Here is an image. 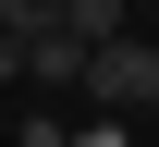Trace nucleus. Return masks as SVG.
<instances>
[{"mask_svg":"<svg viewBox=\"0 0 159 147\" xmlns=\"http://www.w3.org/2000/svg\"><path fill=\"white\" fill-rule=\"evenodd\" d=\"M61 25H74V37L98 49V37H122V25H135V12H122V0H61Z\"/></svg>","mask_w":159,"mask_h":147,"instance_id":"3","label":"nucleus"},{"mask_svg":"<svg viewBox=\"0 0 159 147\" xmlns=\"http://www.w3.org/2000/svg\"><path fill=\"white\" fill-rule=\"evenodd\" d=\"M61 25V0H0V37H49Z\"/></svg>","mask_w":159,"mask_h":147,"instance_id":"4","label":"nucleus"},{"mask_svg":"<svg viewBox=\"0 0 159 147\" xmlns=\"http://www.w3.org/2000/svg\"><path fill=\"white\" fill-rule=\"evenodd\" d=\"M25 86H86V37H74V25L25 37Z\"/></svg>","mask_w":159,"mask_h":147,"instance_id":"2","label":"nucleus"},{"mask_svg":"<svg viewBox=\"0 0 159 147\" xmlns=\"http://www.w3.org/2000/svg\"><path fill=\"white\" fill-rule=\"evenodd\" d=\"M86 98H98V110H147V98H159V49L135 37V25L86 49Z\"/></svg>","mask_w":159,"mask_h":147,"instance_id":"1","label":"nucleus"},{"mask_svg":"<svg viewBox=\"0 0 159 147\" xmlns=\"http://www.w3.org/2000/svg\"><path fill=\"white\" fill-rule=\"evenodd\" d=\"M147 123H159V98H147Z\"/></svg>","mask_w":159,"mask_h":147,"instance_id":"5","label":"nucleus"}]
</instances>
